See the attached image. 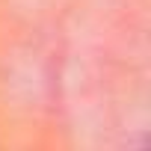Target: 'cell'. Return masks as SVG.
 <instances>
[]
</instances>
